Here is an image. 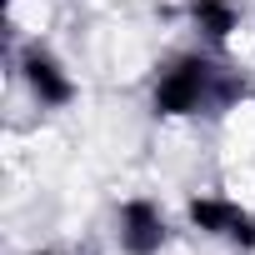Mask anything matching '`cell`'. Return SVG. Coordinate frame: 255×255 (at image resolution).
<instances>
[{
  "label": "cell",
  "instance_id": "4",
  "mask_svg": "<svg viewBox=\"0 0 255 255\" xmlns=\"http://www.w3.org/2000/svg\"><path fill=\"white\" fill-rule=\"evenodd\" d=\"M20 75H25L30 95H35L45 110H65V105L75 100V80H70V70H65L45 45H30V50L20 55Z\"/></svg>",
  "mask_w": 255,
  "mask_h": 255
},
{
  "label": "cell",
  "instance_id": "1",
  "mask_svg": "<svg viewBox=\"0 0 255 255\" xmlns=\"http://www.w3.org/2000/svg\"><path fill=\"white\" fill-rule=\"evenodd\" d=\"M235 95H245V85H235V80L220 85V70L205 55H175L155 75L150 105H155V115H200L205 105H225Z\"/></svg>",
  "mask_w": 255,
  "mask_h": 255
},
{
  "label": "cell",
  "instance_id": "5",
  "mask_svg": "<svg viewBox=\"0 0 255 255\" xmlns=\"http://www.w3.org/2000/svg\"><path fill=\"white\" fill-rule=\"evenodd\" d=\"M190 15H195V25H200V35L210 45H225L230 30L240 25V10L230 5V0H190Z\"/></svg>",
  "mask_w": 255,
  "mask_h": 255
},
{
  "label": "cell",
  "instance_id": "3",
  "mask_svg": "<svg viewBox=\"0 0 255 255\" xmlns=\"http://www.w3.org/2000/svg\"><path fill=\"white\" fill-rule=\"evenodd\" d=\"M115 240H120L125 255H160V245H165V210L155 200H145V195L125 200L115 210Z\"/></svg>",
  "mask_w": 255,
  "mask_h": 255
},
{
  "label": "cell",
  "instance_id": "6",
  "mask_svg": "<svg viewBox=\"0 0 255 255\" xmlns=\"http://www.w3.org/2000/svg\"><path fill=\"white\" fill-rule=\"evenodd\" d=\"M35 255H55V250H35Z\"/></svg>",
  "mask_w": 255,
  "mask_h": 255
},
{
  "label": "cell",
  "instance_id": "2",
  "mask_svg": "<svg viewBox=\"0 0 255 255\" xmlns=\"http://www.w3.org/2000/svg\"><path fill=\"white\" fill-rule=\"evenodd\" d=\"M185 220L200 230V235H215V240H230L240 250H255V215L225 195H195L185 205Z\"/></svg>",
  "mask_w": 255,
  "mask_h": 255
}]
</instances>
